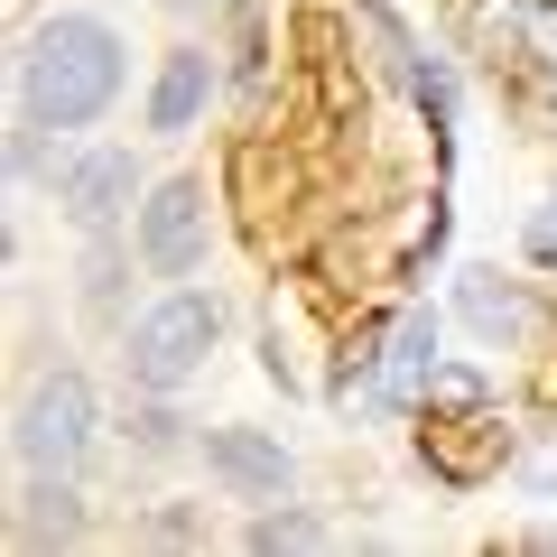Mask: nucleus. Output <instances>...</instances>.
<instances>
[{
  "mask_svg": "<svg viewBox=\"0 0 557 557\" xmlns=\"http://www.w3.org/2000/svg\"><path fill=\"white\" fill-rule=\"evenodd\" d=\"M10 84H20V121H38L47 139H65V131H94V121L121 102L131 47H121V28L94 20V10H57V20H38L20 38Z\"/></svg>",
  "mask_w": 557,
  "mask_h": 557,
  "instance_id": "obj_1",
  "label": "nucleus"
},
{
  "mask_svg": "<svg viewBox=\"0 0 557 557\" xmlns=\"http://www.w3.org/2000/svg\"><path fill=\"white\" fill-rule=\"evenodd\" d=\"M214 344H223V298L214 288H168L159 307H139V317L121 325V372H131V391H168L177 399L186 381L205 372Z\"/></svg>",
  "mask_w": 557,
  "mask_h": 557,
  "instance_id": "obj_2",
  "label": "nucleus"
},
{
  "mask_svg": "<svg viewBox=\"0 0 557 557\" xmlns=\"http://www.w3.org/2000/svg\"><path fill=\"white\" fill-rule=\"evenodd\" d=\"M94 428H102L94 381L84 372H38L28 399H20V418H10V456H20V474H84Z\"/></svg>",
  "mask_w": 557,
  "mask_h": 557,
  "instance_id": "obj_3",
  "label": "nucleus"
},
{
  "mask_svg": "<svg viewBox=\"0 0 557 557\" xmlns=\"http://www.w3.org/2000/svg\"><path fill=\"white\" fill-rule=\"evenodd\" d=\"M446 317L428 298H409L391 325H381V362H372V399H362V418H409L428 409V381L446 372Z\"/></svg>",
  "mask_w": 557,
  "mask_h": 557,
  "instance_id": "obj_4",
  "label": "nucleus"
},
{
  "mask_svg": "<svg viewBox=\"0 0 557 557\" xmlns=\"http://www.w3.org/2000/svg\"><path fill=\"white\" fill-rule=\"evenodd\" d=\"M205 242H214L205 177H168V186H149V196H139V270H149V278L205 270Z\"/></svg>",
  "mask_w": 557,
  "mask_h": 557,
  "instance_id": "obj_5",
  "label": "nucleus"
},
{
  "mask_svg": "<svg viewBox=\"0 0 557 557\" xmlns=\"http://www.w3.org/2000/svg\"><path fill=\"white\" fill-rule=\"evenodd\" d=\"M57 205H65V223L75 233H102V223H121L149 186H139V159L121 149V139H94V149H75V159H57Z\"/></svg>",
  "mask_w": 557,
  "mask_h": 557,
  "instance_id": "obj_6",
  "label": "nucleus"
},
{
  "mask_svg": "<svg viewBox=\"0 0 557 557\" xmlns=\"http://www.w3.org/2000/svg\"><path fill=\"white\" fill-rule=\"evenodd\" d=\"M196 456H205V474H214L233 502H288L298 493V456H288L270 428H205Z\"/></svg>",
  "mask_w": 557,
  "mask_h": 557,
  "instance_id": "obj_7",
  "label": "nucleus"
},
{
  "mask_svg": "<svg viewBox=\"0 0 557 557\" xmlns=\"http://www.w3.org/2000/svg\"><path fill=\"white\" fill-rule=\"evenodd\" d=\"M223 94V65H214V47L205 38H186V47H168L159 57V84H149V131L159 139H186L205 121V102Z\"/></svg>",
  "mask_w": 557,
  "mask_h": 557,
  "instance_id": "obj_8",
  "label": "nucleus"
},
{
  "mask_svg": "<svg viewBox=\"0 0 557 557\" xmlns=\"http://www.w3.org/2000/svg\"><path fill=\"white\" fill-rule=\"evenodd\" d=\"M10 539H20L28 557L75 548V539H84V493H75V474H28L20 493H10Z\"/></svg>",
  "mask_w": 557,
  "mask_h": 557,
  "instance_id": "obj_9",
  "label": "nucleus"
},
{
  "mask_svg": "<svg viewBox=\"0 0 557 557\" xmlns=\"http://www.w3.org/2000/svg\"><path fill=\"white\" fill-rule=\"evenodd\" d=\"M456 307H465V325H474L493 354H502V344H530V335H539L530 288H520V278H502V270H474V278L456 288Z\"/></svg>",
  "mask_w": 557,
  "mask_h": 557,
  "instance_id": "obj_10",
  "label": "nucleus"
},
{
  "mask_svg": "<svg viewBox=\"0 0 557 557\" xmlns=\"http://www.w3.org/2000/svg\"><path fill=\"white\" fill-rule=\"evenodd\" d=\"M409 94H418V112H428V149H437V177H446V168H456V121H465L456 65H446V57H418L409 65Z\"/></svg>",
  "mask_w": 557,
  "mask_h": 557,
  "instance_id": "obj_11",
  "label": "nucleus"
},
{
  "mask_svg": "<svg viewBox=\"0 0 557 557\" xmlns=\"http://www.w3.org/2000/svg\"><path fill=\"white\" fill-rule=\"evenodd\" d=\"M121 298H131V251H121V233L102 223V233H84V307H94V317H121Z\"/></svg>",
  "mask_w": 557,
  "mask_h": 557,
  "instance_id": "obj_12",
  "label": "nucleus"
},
{
  "mask_svg": "<svg viewBox=\"0 0 557 557\" xmlns=\"http://www.w3.org/2000/svg\"><path fill=\"white\" fill-rule=\"evenodd\" d=\"M242 548H251V557H278V548H335V530H325L317 511H298V502H278V511H260L251 530H242Z\"/></svg>",
  "mask_w": 557,
  "mask_h": 557,
  "instance_id": "obj_13",
  "label": "nucleus"
},
{
  "mask_svg": "<svg viewBox=\"0 0 557 557\" xmlns=\"http://www.w3.org/2000/svg\"><path fill=\"white\" fill-rule=\"evenodd\" d=\"M131 437L149 446V456H168V446H186V418L168 409V391H139V409H131Z\"/></svg>",
  "mask_w": 557,
  "mask_h": 557,
  "instance_id": "obj_14",
  "label": "nucleus"
},
{
  "mask_svg": "<svg viewBox=\"0 0 557 557\" xmlns=\"http://www.w3.org/2000/svg\"><path fill=\"white\" fill-rule=\"evenodd\" d=\"M520 251H530V270H548V278H557V196H548V205H530V223H520Z\"/></svg>",
  "mask_w": 557,
  "mask_h": 557,
  "instance_id": "obj_15",
  "label": "nucleus"
},
{
  "mask_svg": "<svg viewBox=\"0 0 557 557\" xmlns=\"http://www.w3.org/2000/svg\"><path fill=\"white\" fill-rule=\"evenodd\" d=\"M168 10H177V20H196V10H214V0H168Z\"/></svg>",
  "mask_w": 557,
  "mask_h": 557,
  "instance_id": "obj_16",
  "label": "nucleus"
}]
</instances>
